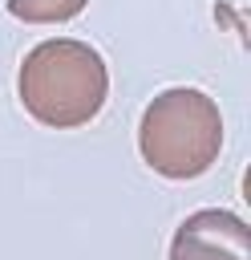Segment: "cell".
<instances>
[{
	"mask_svg": "<svg viewBox=\"0 0 251 260\" xmlns=\"http://www.w3.org/2000/svg\"><path fill=\"white\" fill-rule=\"evenodd\" d=\"M16 89L40 126L73 130L101 114L109 98V69L89 41L53 37L24 53Z\"/></svg>",
	"mask_w": 251,
	"mask_h": 260,
	"instance_id": "6da1fadb",
	"label": "cell"
},
{
	"mask_svg": "<svg viewBox=\"0 0 251 260\" xmlns=\"http://www.w3.org/2000/svg\"><path fill=\"white\" fill-rule=\"evenodd\" d=\"M138 150L162 179H198L223 150V114L211 93L194 85L162 89L138 126Z\"/></svg>",
	"mask_w": 251,
	"mask_h": 260,
	"instance_id": "7a4b0ae2",
	"label": "cell"
},
{
	"mask_svg": "<svg viewBox=\"0 0 251 260\" xmlns=\"http://www.w3.org/2000/svg\"><path fill=\"white\" fill-rule=\"evenodd\" d=\"M170 260H251V228L227 207H202L178 223Z\"/></svg>",
	"mask_w": 251,
	"mask_h": 260,
	"instance_id": "3957f363",
	"label": "cell"
},
{
	"mask_svg": "<svg viewBox=\"0 0 251 260\" xmlns=\"http://www.w3.org/2000/svg\"><path fill=\"white\" fill-rule=\"evenodd\" d=\"M89 0H4V8L24 24H65L85 12Z\"/></svg>",
	"mask_w": 251,
	"mask_h": 260,
	"instance_id": "277c9868",
	"label": "cell"
}]
</instances>
